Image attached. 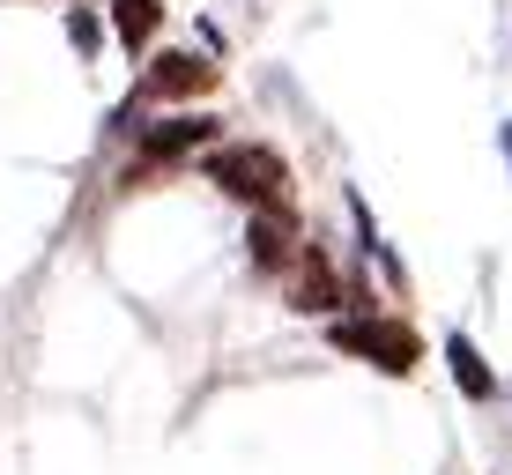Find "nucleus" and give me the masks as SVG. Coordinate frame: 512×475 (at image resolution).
I'll return each mask as SVG.
<instances>
[{
    "mask_svg": "<svg viewBox=\"0 0 512 475\" xmlns=\"http://www.w3.org/2000/svg\"><path fill=\"white\" fill-rule=\"evenodd\" d=\"M498 149H505V171H512V119H505V127H498Z\"/></svg>",
    "mask_w": 512,
    "mask_h": 475,
    "instance_id": "obj_11",
    "label": "nucleus"
},
{
    "mask_svg": "<svg viewBox=\"0 0 512 475\" xmlns=\"http://www.w3.org/2000/svg\"><path fill=\"white\" fill-rule=\"evenodd\" d=\"M446 372H453V386H461L475 409H490V401L505 394V379L490 372V357L475 349V334H446Z\"/></svg>",
    "mask_w": 512,
    "mask_h": 475,
    "instance_id": "obj_9",
    "label": "nucleus"
},
{
    "mask_svg": "<svg viewBox=\"0 0 512 475\" xmlns=\"http://www.w3.org/2000/svg\"><path fill=\"white\" fill-rule=\"evenodd\" d=\"M297 245H305V231H297L290 208H260V216L245 223V268H253L260 283H290Z\"/></svg>",
    "mask_w": 512,
    "mask_h": 475,
    "instance_id": "obj_6",
    "label": "nucleus"
},
{
    "mask_svg": "<svg viewBox=\"0 0 512 475\" xmlns=\"http://www.w3.org/2000/svg\"><path fill=\"white\" fill-rule=\"evenodd\" d=\"M327 349L349 364H372L379 379H409L423 364V334L401 320V312H342V320H327Z\"/></svg>",
    "mask_w": 512,
    "mask_h": 475,
    "instance_id": "obj_2",
    "label": "nucleus"
},
{
    "mask_svg": "<svg viewBox=\"0 0 512 475\" xmlns=\"http://www.w3.org/2000/svg\"><path fill=\"white\" fill-rule=\"evenodd\" d=\"M75 8H97V0H75Z\"/></svg>",
    "mask_w": 512,
    "mask_h": 475,
    "instance_id": "obj_12",
    "label": "nucleus"
},
{
    "mask_svg": "<svg viewBox=\"0 0 512 475\" xmlns=\"http://www.w3.org/2000/svg\"><path fill=\"white\" fill-rule=\"evenodd\" d=\"M297 312H312V320H342L349 312V283H342V260L327 253V245H297V268L290 283H282Z\"/></svg>",
    "mask_w": 512,
    "mask_h": 475,
    "instance_id": "obj_5",
    "label": "nucleus"
},
{
    "mask_svg": "<svg viewBox=\"0 0 512 475\" xmlns=\"http://www.w3.org/2000/svg\"><path fill=\"white\" fill-rule=\"evenodd\" d=\"M67 45H75V60H97L104 52V8H67Z\"/></svg>",
    "mask_w": 512,
    "mask_h": 475,
    "instance_id": "obj_10",
    "label": "nucleus"
},
{
    "mask_svg": "<svg viewBox=\"0 0 512 475\" xmlns=\"http://www.w3.org/2000/svg\"><path fill=\"white\" fill-rule=\"evenodd\" d=\"M505 394H512V386H505Z\"/></svg>",
    "mask_w": 512,
    "mask_h": 475,
    "instance_id": "obj_13",
    "label": "nucleus"
},
{
    "mask_svg": "<svg viewBox=\"0 0 512 475\" xmlns=\"http://www.w3.org/2000/svg\"><path fill=\"white\" fill-rule=\"evenodd\" d=\"M223 90V60H208L201 45H164L141 60V104L179 112V104H208Z\"/></svg>",
    "mask_w": 512,
    "mask_h": 475,
    "instance_id": "obj_4",
    "label": "nucleus"
},
{
    "mask_svg": "<svg viewBox=\"0 0 512 475\" xmlns=\"http://www.w3.org/2000/svg\"><path fill=\"white\" fill-rule=\"evenodd\" d=\"M127 134H134V164L119 171V186H141L156 164L171 171V164H186V156H208L223 142V119L216 112H156L149 127H127Z\"/></svg>",
    "mask_w": 512,
    "mask_h": 475,
    "instance_id": "obj_3",
    "label": "nucleus"
},
{
    "mask_svg": "<svg viewBox=\"0 0 512 475\" xmlns=\"http://www.w3.org/2000/svg\"><path fill=\"white\" fill-rule=\"evenodd\" d=\"M342 216H349V238H357V260H364V268H372V275H379V283L394 290V297H409V260H401L394 245H386L379 216H372V201H364L357 186L342 193Z\"/></svg>",
    "mask_w": 512,
    "mask_h": 475,
    "instance_id": "obj_7",
    "label": "nucleus"
},
{
    "mask_svg": "<svg viewBox=\"0 0 512 475\" xmlns=\"http://www.w3.org/2000/svg\"><path fill=\"white\" fill-rule=\"evenodd\" d=\"M201 179L223 193V201H238L245 216H260V208H290V156H282L275 142H216L201 156Z\"/></svg>",
    "mask_w": 512,
    "mask_h": 475,
    "instance_id": "obj_1",
    "label": "nucleus"
},
{
    "mask_svg": "<svg viewBox=\"0 0 512 475\" xmlns=\"http://www.w3.org/2000/svg\"><path fill=\"white\" fill-rule=\"evenodd\" d=\"M104 8V30L119 38L127 60H149V45L164 38V0H97Z\"/></svg>",
    "mask_w": 512,
    "mask_h": 475,
    "instance_id": "obj_8",
    "label": "nucleus"
}]
</instances>
